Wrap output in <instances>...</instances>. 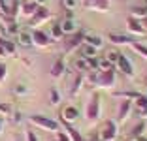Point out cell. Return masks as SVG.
Masks as SVG:
<instances>
[{
  "label": "cell",
  "instance_id": "obj_30",
  "mask_svg": "<svg viewBox=\"0 0 147 141\" xmlns=\"http://www.w3.org/2000/svg\"><path fill=\"white\" fill-rule=\"evenodd\" d=\"M61 92H59V90L57 89H51L49 90V103H51V105H59V103H61Z\"/></svg>",
  "mask_w": 147,
  "mask_h": 141
},
{
  "label": "cell",
  "instance_id": "obj_15",
  "mask_svg": "<svg viewBox=\"0 0 147 141\" xmlns=\"http://www.w3.org/2000/svg\"><path fill=\"white\" fill-rule=\"evenodd\" d=\"M51 77L53 79H61L62 75L66 73V60H64V56H59V58L53 62V66H51Z\"/></svg>",
  "mask_w": 147,
  "mask_h": 141
},
{
  "label": "cell",
  "instance_id": "obj_40",
  "mask_svg": "<svg viewBox=\"0 0 147 141\" xmlns=\"http://www.w3.org/2000/svg\"><path fill=\"white\" fill-rule=\"evenodd\" d=\"M11 113H13V122H21L23 120V115L19 111H11Z\"/></svg>",
  "mask_w": 147,
  "mask_h": 141
},
{
  "label": "cell",
  "instance_id": "obj_45",
  "mask_svg": "<svg viewBox=\"0 0 147 141\" xmlns=\"http://www.w3.org/2000/svg\"><path fill=\"white\" fill-rule=\"evenodd\" d=\"M15 141H21V139H15Z\"/></svg>",
  "mask_w": 147,
  "mask_h": 141
},
{
  "label": "cell",
  "instance_id": "obj_27",
  "mask_svg": "<svg viewBox=\"0 0 147 141\" xmlns=\"http://www.w3.org/2000/svg\"><path fill=\"white\" fill-rule=\"evenodd\" d=\"M130 47H132V51H136L140 56H142V58L147 60V45H143V43H140V42H136V40H134Z\"/></svg>",
  "mask_w": 147,
  "mask_h": 141
},
{
  "label": "cell",
  "instance_id": "obj_33",
  "mask_svg": "<svg viewBox=\"0 0 147 141\" xmlns=\"http://www.w3.org/2000/svg\"><path fill=\"white\" fill-rule=\"evenodd\" d=\"M78 6H79V0H62V8L64 9H72L74 11Z\"/></svg>",
  "mask_w": 147,
  "mask_h": 141
},
{
  "label": "cell",
  "instance_id": "obj_24",
  "mask_svg": "<svg viewBox=\"0 0 147 141\" xmlns=\"http://www.w3.org/2000/svg\"><path fill=\"white\" fill-rule=\"evenodd\" d=\"M130 17L138 19V21H145L147 19V6H134V8H130Z\"/></svg>",
  "mask_w": 147,
  "mask_h": 141
},
{
  "label": "cell",
  "instance_id": "obj_16",
  "mask_svg": "<svg viewBox=\"0 0 147 141\" xmlns=\"http://www.w3.org/2000/svg\"><path fill=\"white\" fill-rule=\"evenodd\" d=\"M59 122L64 126V132L70 136V141H85V137L81 136V132H79V130H76L70 122H66V120H62V119L59 120Z\"/></svg>",
  "mask_w": 147,
  "mask_h": 141
},
{
  "label": "cell",
  "instance_id": "obj_35",
  "mask_svg": "<svg viewBox=\"0 0 147 141\" xmlns=\"http://www.w3.org/2000/svg\"><path fill=\"white\" fill-rule=\"evenodd\" d=\"M6 79H8V66L4 62H0V85H4Z\"/></svg>",
  "mask_w": 147,
  "mask_h": 141
},
{
  "label": "cell",
  "instance_id": "obj_5",
  "mask_svg": "<svg viewBox=\"0 0 147 141\" xmlns=\"http://www.w3.org/2000/svg\"><path fill=\"white\" fill-rule=\"evenodd\" d=\"M30 32H32V45L34 47H38V49H49L53 45V40L42 28H32Z\"/></svg>",
  "mask_w": 147,
  "mask_h": 141
},
{
  "label": "cell",
  "instance_id": "obj_14",
  "mask_svg": "<svg viewBox=\"0 0 147 141\" xmlns=\"http://www.w3.org/2000/svg\"><path fill=\"white\" fill-rule=\"evenodd\" d=\"M132 107H134V103L130 102V100H123L119 109H117V120H119V122H125V120L132 115Z\"/></svg>",
  "mask_w": 147,
  "mask_h": 141
},
{
  "label": "cell",
  "instance_id": "obj_1",
  "mask_svg": "<svg viewBox=\"0 0 147 141\" xmlns=\"http://www.w3.org/2000/svg\"><path fill=\"white\" fill-rule=\"evenodd\" d=\"M28 122H30L32 126H36V128H42V130L51 132V134H57L61 130V122H59V120L51 119V117H45V115H38V113L28 117Z\"/></svg>",
  "mask_w": 147,
  "mask_h": 141
},
{
  "label": "cell",
  "instance_id": "obj_3",
  "mask_svg": "<svg viewBox=\"0 0 147 141\" xmlns=\"http://www.w3.org/2000/svg\"><path fill=\"white\" fill-rule=\"evenodd\" d=\"M100 94L98 92H92V96L89 98L87 102V107H85V115H87V120L89 122H96L100 117Z\"/></svg>",
  "mask_w": 147,
  "mask_h": 141
},
{
  "label": "cell",
  "instance_id": "obj_11",
  "mask_svg": "<svg viewBox=\"0 0 147 141\" xmlns=\"http://www.w3.org/2000/svg\"><path fill=\"white\" fill-rule=\"evenodd\" d=\"M126 30H128L132 36H140V38L147 34V30H145V26H143V23L138 21V19H132V17L126 19Z\"/></svg>",
  "mask_w": 147,
  "mask_h": 141
},
{
  "label": "cell",
  "instance_id": "obj_8",
  "mask_svg": "<svg viewBox=\"0 0 147 141\" xmlns=\"http://www.w3.org/2000/svg\"><path fill=\"white\" fill-rule=\"evenodd\" d=\"M117 72H121L125 77H134L136 72H134V66H132V62H130L128 58H126L123 53H119V58H117V64H115Z\"/></svg>",
  "mask_w": 147,
  "mask_h": 141
},
{
  "label": "cell",
  "instance_id": "obj_37",
  "mask_svg": "<svg viewBox=\"0 0 147 141\" xmlns=\"http://www.w3.org/2000/svg\"><path fill=\"white\" fill-rule=\"evenodd\" d=\"M25 136H26V141H40V137L36 136V132H34V130H26V134H25Z\"/></svg>",
  "mask_w": 147,
  "mask_h": 141
},
{
  "label": "cell",
  "instance_id": "obj_17",
  "mask_svg": "<svg viewBox=\"0 0 147 141\" xmlns=\"http://www.w3.org/2000/svg\"><path fill=\"white\" fill-rule=\"evenodd\" d=\"M0 45L4 47V51H6V55H8V56H15V58L19 56V53H17V45H15V42H11V40L4 38V36H0Z\"/></svg>",
  "mask_w": 147,
  "mask_h": 141
},
{
  "label": "cell",
  "instance_id": "obj_10",
  "mask_svg": "<svg viewBox=\"0 0 147 141\" xmlns=\"http://www.w3.org/2000/svg\"><path fill=\"white\" fill-rule=\"evenodd\" d=\"M61 119L66 120V122H70V124H74L76 120L79 119V107L74 105V103L64 105V107H62V111H61Z\"/></svg>",
  "mask_w": 147,
  "mask_h": 141
},
{
  "label": "cell",
  "instance_id": "obj_20",
  "mask_svg": "<svg viewBox=\"0 0 147 141\" xmlns=\"http://www.w3.org/2000/svg\"><path fill=\"white\" fill-rule=\"evenodd\" d=\"M61 28L62 32H64V36H72L74 32H78V25H76V19H64V21L61 23Z\"/></svg>",
  "mask_w": 147,
  "mask_h": 141
},
{
  "label": "cell",
  "instance_id": "obj_13",
  "mask_svg": "<svg viewBox=\"0 0 147 141\" xmlns=\"http://www.w3.org/2000/svg\"><path fill=\"white\" fill-rule=\"evenodd\" d=\"M106 38H108V42H109V43H113V45H117V47L132 45V42H134V38H130V36H125V34H117V32H109Z\"/></svg>",
  "mask_w": 147,
  "mask_h": 141
},
{
  "label": "cell",
  "instance_id": "obj_42",
  "mask_svg": "<svg viewBox=\"0 0 147 141\" xmlns=\"http://www.w3.org/2000/svg\"><path fill=\"white\" fill-rule=\"evenodd\" d=\"M0 56H8V55H6V51H4V47H2V45H0Z\"/></svg>",
  "mask_w": 147,
  "mask_h": 141
},
{
  "label": "cell",
  "instance_id": "obj_22",
  "mask_svg": "<svg viewBox=\"0 0 147 141\" xmlns=\"http://www.w3.org/2000/svg\"><path fill=\"white\" fill-rule=\"evenodd\" d=\"M98 51H100V49H96V47L89 45V43H83V45L79 47V56H85V58H94V56H98Z\"/></svg>",
  "mask_w": 147,
  "mask_h": 141
},
{
  "label": "cell",
  "instance_id": "obj_29",
  "mask_svg": "<svg viewBox=\"0 0 147 141\" xmlns=\"http://www.w3.org/2000/svg\"><path fill=\"white\" fill-rule=\"evenodd\" d=\"M113 64H109L104 56H98L96 58V72H106V70H111Z\"/></svg>",
  "mask_w": 147,
  "mask_h": 141
},
{
  "label": "cell",
  "instance_id": "obj_34",
  "mask_svg": "<svg viewBox=\"0 0 147 141\" xmlns=\"http://www.w3.org/2000/svg\"><path fill=\"white\" fill-rule=\"evenodd\" d=\"M132 103H134L136 109H142V107H145V105H147V96H145V94H142V96H140V98H136Z\"/></svg>",
  "mask_w": 147,
  "mask_h": 141
},
{
  "label": "cell",
  "instance_id": "obj_36",
  "mask_svg": "<svg viewBox=\"0 0 147 141\" xmlns=\"http://www.w3.org/2000/svg\"><path fill=\"white\" fill-rule=\"evenodd\" d=\"M9 113H11V105H9V103H0V115L8 117Z\"/></svg>",
  "mask_w": 147,
  "mask_h": 141
},
{
  "label": "cell",
  "instance_id": "obj_18",
  "mask_svg": "<svg viewBox=\"0 0 147 141\" xmlns=\"http://www.w3.org/2000/svg\"><path fill=\"white\" fill-rule=\"evenodd\" d=\"M72 66H74V70H78V73L91 72V68H89V58H85V56H76Z\"/></svg>",
  "mask_w": 147,
  "mask_h": 141
},
{
  "label": "cell",
  "instance_id": "obj_23",
  "mask_svg": "<svg viewBox=\"0 0 147 141\" xmlns=\"http://www.w3.org/2000/svg\"><path fill=\"white\" fill-rule=\"evenodd\" d=\"M83 85H85V73H78V75L74 77V83H72V90H70V94H72V96H78L79 90L83 89Z\"/></svg>",
  "mask_w": 147,
  "mask_h": 141
},
{
  "label": "cell",
  "instance_id": "obj_41",
  "mask_svg": "<svg viewBox=\"0 0 147 141\" xmlns=\"http://www.w3.org/2000/svg\"><path fill=\"white\" fill-rule=\"evenodd\" d=\"M132 141H147V136H145V134H143V136L136 137V139H132Z\"/></svg>",
  "mask_w": 147,
  "mask_h": 141
},
{
  "label": "cell",
  "instance_id": "obj_28",
  "mask_svg": "<svg viewBox=\"0 0 147 141\" xmlns=\"http://www.w3.org/2000/svg\"><path fill=\"white\" fill-rule=\"evenodd\" d=\"M143 132H145V122H143V120H140L134 128L130 130V139H136V137L143 136Z\"/></svg>",
  "mask_w": 147,
  "mask_h": 141
},
{
  "label": "cell",
  "instance_id": "obj_4",
  "mask_svg": "<svg viewBox=\"0 0 147 141\" xmlns=\"http://www.w3.org/2000/svg\"><path fill=\"white\" fill-rule=\"evenodd\" d=\"M115 79H117L115 68L106 70V72H98V77H96V85L94 87H98V89H102V90H109L111 87H115Z\"/></svg>",
  "mask_w": 147,
  "mask_h": 141
},
{
  "label": "cell",
  "instance_id": "obj_44",
  "mask_svg": "<svg viewBox=\"0 0 147 141\" xmlns=\"http://www.w3.org/2000/svg\"><path fill=\"white\" fill-rule=\"evenodd\" d=\"M126 141H132V139H126Z\"/></svg>",
  "mask_w": 147,
  "mask_h": 141
},
{
  "label": "cell",
  "instance_id": "obj_31",
  "mask_svg": "<svg viewBox=\"0 0 147 141\" xmlns=\"http://www.w3.org/2000/svg\"><path fill=\"white\" fill-rule=\"evenodd\" d=\"M13 94H15V96H26V94H28V87H26L25 83H17V85L13 87Z\"/></svg>",
  "mask_w": 147,
  "mask_h": 141
},
{
  "label": "cell",
  "instance_id": "obj_21",
  "mask_svg": "<svg viewBox=\"0 0 147 141\" xmlns=\"http://www.w3.org/2000/svg\"><path fill=\"white\" fill-rule=\"evenodd\" d=\"M17 43L23 47H34L32 45V32L30 30H21L17 34Z\"/></svg>",
  "mask_w": 147,
  "mask_h": 141
},
{
  "label": "cell",
  "instance_id": "obj_32",
  "mask_svg": "<svg viewBox=\"0 0 147 141\" xmlns=\"http://www.w3.org/2000/svg\"><path fill=\"white\" fill-rule=\"evenodd\" d=\"M106 60H108L109 64H113V68H115V64H117V58H119V51H108L106 53V56H104Z\"/></svg>",
  "mask_w": 147,
  "mask_h": 141
},
{
  "label": "cell",
  "instance_id": "obj_19",
  "mask_svg": "<svg viewBox=\"0 0 147 141\" xmlns=\"http://www.w3.org/2000/svg\"><path fill=\"white\" fill-rule=\"evenodd\" d=\"M140 96H142V92H138V90H117V92H113V98L130 100V102H134V100L140 98Z\"/></svg>",
  "mask_w": 147,
  "mask_h": 141
},
{
  "label": "cell",
  "instance_id": "obj_7",
  "mask_svg": "<svg viewBox=\"0 0 147 141\" xmlns=\"http://www.w3.org/2000/svg\"><path fill=\"white\" fill-rule=\"evenodd\" d=\"M51 17H53V13L49 11L45 6H40L38 11L28 19V21H30V28H38L40 25H45L47 21H51Z\"/></svg>",
  "mask_w": 147,
  "mask_h": 141
},
{
  "label": "cell",
  "instance_id": "obj_6",
  "mask_svg": "<svg viewBox=\"0 0 147 141\" xmlns=\"http://www.w3.org/2000/svg\"><path fill=\"white\" fill-rule=\"evenodd\" d=\"M85 32L87 30L79 28L78 32H74L72 36H68V38L64 40V53H72V51H76V49H79V47L83 45V40H85Z\"/></svg>",
  "mask_w": 147,
  "mask_h": 141
},
{
  "label": "cell",
  "instance_id": "obj_26",
  "mask_svg": "<svg viewBox=\"0 0 147 141\" xmlns=\"http://www.w3.org/2000/svg\"><path fill=\"white\" fill-rule=\"evenodd\" d=\"M49 38H51L53 42H61V40L64 38V32H62V28H61V23H55V25L51 26V30H49Z\"/></svg>",
  "mask_w": 147,
  "mask_h": 141
},
{
  "label": "cell",
  "instance_id": "obj_43",
  "mask_svg": "<svg viewBox=\"0 0 147 141\" xmlns=\"http://www.w3.org/2000/svg\"><path fill=\"white\" fill-rule=\"evenodd\" d=\"M36 2H38L40 6H43V2H45V0H36Z\"/></svg>",
  "mask_w": 147,
  "mask_h": 141
},
{
  "label": "cell",
  "instance_id": "obj_38",
  "mask_svg": "<svg viewBox=\"0 0 147 141\" xmlns=\"http://www.w3.org/2000/svg\"><path fill=\"white\" fill-rule=\"evenodd\" d=\"M57 141H70V136L66 132H62V130H59L57 132Z\"/></svg>",
  "mask_w": 147,
  "mask_h": 141
},
{
  "label": "cell",
  "instance_id": "obj_9",
  "mask_svg": "<svg viewBox=\"0 0 147 141\" xmlns=\"http://www.w3.org/2000/svg\"><path fill=\"white\" fill-rule=\"evenodd\" d=\"M40 4L36 0H21V4H19V15L25 19H30L36 11H38Z\"/></svg>",
  "mask_w": 147,
  "mask_h": 141
},
{
  "label": "cell",
  "instance_id": "obj_12",
  "mask_svg": "<svg viewBox=\"0 0 147 141\" xmlns=\"http://www.w3.org/2000/svg\"><path fill=\"white\" fill-rule=\"evenodd\" d=\"M85 8L94 9V11H100V13H108L111 9V2L109 0H85Z\"/></svg>",
  "mask_w": 147,
  "mask_h": 141
},
{
  "label": "cell",
  "instance_id": "obj_39",
  "mask_svg": "<svg viewBox=\"0 0 147 141\" xmlns=\"http://www.w3.org/2000/svg\"><path fill=\"white\" fill-rule=\"evenodd\" d=\"M136 115H138L140 117V119H147V105L145 107H142V109H136Z\"/></svg>",
  "mask_w": 147,
  "mask_h": 141
},
{
  "label": "cell",
  "instance_id": "obj_2",
  "mask_svg": "<svg viewBox=\"0 0 147 141\" xmlns=\"http://www.w3.org/2000/svg\"><path fill=\"white\" fill-rule=\"evenodd\" d=\"M117 136H119V126L113 119L104 120V124L100 126V132H98V139L100 141H115Z\"/></svg>",
  "mask_w": 147,
  "mask_h": 141
},
{
  "label": "cell",
  "instance_id": "obj_25",
  "mask_svg": "<svg viewBox=\"0 0 147 141\" xmlns=\"http://www.w3.org/2000/svg\"><path fill=\"white\" fill-rule=\"evenodd\" d=\"M83 43H89V45L96 47V49H102V45H104V40L100 38V36H96V34L85 32V40H83Z\"/></svg>",
  "mask_w": 147,
  "mask_h": 141
}]
</instances>
